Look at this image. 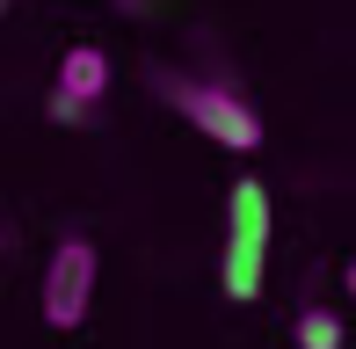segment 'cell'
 <instances>
[{
  "instance_id": "obj_6",
  "label": "cell",
  "mask_w": 356,
  "mask_h": 349,
  "mask_svg": "<svg viewBox=\"0 0 356 349\" xmlns=\"http://www.w3.org/2000/svg\"><path fill=\"white\" fill-rule=\"evenodd\" d=\"M342 284H349V298H356V262H349V269H342Z\"/></svg>"
},
{
  "instance_id": "obj_4",
  "label": "cell",
  "mask_w": 356,
  "mask_h": 349,
  "mask_svg": "<svg viewBox=\"0 0 356 349\" xmlns=\"http://www.w3.org/2000/svg\"><path fill=\"white\" fill-rule=\"evenodd\" d=\"M102 95H109V51L102 44H73V51L58 58V81H51L44 117L66 124V131H88L95 109H102Z\"/></svg>"
},
{
  "instance_id": "obj_7",
  "label": "cell",
  "mask_w": 356,
  "mask_h": 349,
  "mask_svg": "<svg viewBox=\"0 0 356 349\" xmlns=\"http://www.w3.org/2000/svg\"><path fill=\"white\" fill-rule=\"evenodd\" d=\"M124 8H131V15H138V8H145V0H124Z\"/></svg>"
},
{
  "instance_id": "obj_5",
  "label": "cell",
  "mask_w": 356,
  "mask_h": 349,
  "mask_svg": "<svg viewBox=\"0 0 356 349\" xmlns=\"http://www.w3.org/2000/svg\"><path fill=\"white\" fill-rule=\"evenodd\" d=\"M342 335H349V327H342V313H334V306H305L298 327H291V342H298V349H342Z\"/></svg>"
},
{
  "instance_id": "obj_1",
  "label": "cell",
  "mask_w": 356,
  "mask_h": 349,
  "mask_svg": "<svg viewBox=\"0 0 356 349\" xmlns=\"http://www.w3.org/2000/svg\"><path fill=\"white\" fill-rule=\"evenodd\" d=\"M153 88H160V102H175L182 124H197L211 146H225V153H254V146H262V117H254V102L240 88H225V81H182V73H153Z\"/></svg>"
},
{
  "instance_id": "obj_3",
  "label": "cell",
  "mask_w": 356,
  "mask_h": 349,
  "mask_svg": "<svg viewBox=\"0 0 356 349\" xmlns=\"http://www.w3.org/2000/svg\"><path fill=\"white\" fill-rule=\"evenodd\" d=\"M95 277H102V262H95L88 241H58L51 262H44V327H80L95 306Z\"/></svg>"
},
{
  "instance_id": "obj_2",
  "label": "cell",
  "mask_w": 356,
  "mask_h": 349,
  "mask_svg": "<svg viewBox=\"0 0 356 349\" xmlns=\"http://www.w3.org/2000/svg\"><path fill=\"white\" fill-rule=\"evenodd\" d=\"M269 226H277V211H269V189L262 182H233V197H225V298H262V277H269Z\"/></svg>"
},
{
  "instance_id": "obj_8",
  "label": "cell",
  "mask_w": 356,
  "mask_h": 349,
  "mask_svg": "<svg viewBox=\"0 0 356 349\" xmlns=\"http://www.w3.org/2000/svg\"><path fill=\"white\" fill-rule=\"evenodd\" d=\"M0 15H8V0H0Z\"/></svg>"
}]
</instances>
